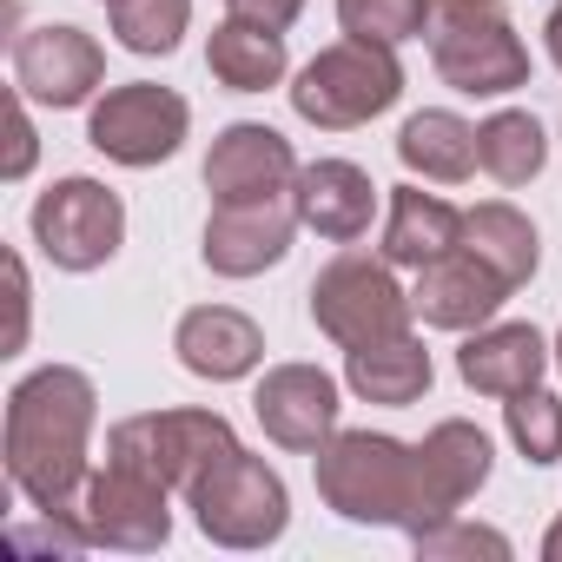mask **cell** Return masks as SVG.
<instances>
[{
    "instance_id": "cell-2",
    "label": "cell",
    "mask_w": 562,
    "mask_h": 562,
    "mask_svg": "<svg viewBox=\"0 0 562 562\" xmlns=\"http://www.w3.org/2000/svg\"><path fill=\"white\" fill-rule=\"evenodd\" d=\"M312 476H318L325 509H338L345 522H391L404 536L430 529L424 476H417V443H397L384 430H338L312 457Z\"/></svg>"
},
{
    "instance_id": "cell-19",
    "label": "cell",
    "mask_w": 562,
    "mask_h": 562,
    "mask_svg": "<svg viewBox=\"0 0 562 562\" xmlns=\"http://www.w3.org/2000/svg\"><path fill=\"white\" fill-rule=\"evenodd\" d=\"M172 351H179V364H186L192 378H205V384H232V378H251V371H258V358H265V331H258L245 312H232V305H199V312L179 318Z\"/></svg>"
},
{
    "instance_id": "cell-23",
    "label": "cell",
    "mask_w": 562,
    "mask_h": 562,
    "mask_svg": "<svg viewBox=\"0 0 562 562\" xmlns=\"http://www.w3.org/2000/svg\"><path fill=\"white\" fill-rule=\"evenodd\" d=\"M397 159H404L417 179H430V186H457V179L476 172V126H470L463 113H450V106H424V113L404 120Z\"/></svg>"
},
{
    "instance_id": "cell-35",
    "label": "cell",
    "mask_w": 562,
    "mask_h": 562,
    "mask_svg": "<svg viewBox=\"0 0 562 562\" xmlns=\"http://www.w3.org/2000/svg\"><path fill=\"white\" fill-rule=\"evenodd\" d=\"M555 371H562V331H555Z\"/></svg>"
},
{
    "instance_id": "cell-6",
    "label": "cell",
    "mask_w": 562,
    "mask_h": 562,
    "mask_svg": "<svg viewBox=\"0 0 562 562\" xmlns=\"http://www.w3.org/2000/svg\"><path fill=\"white\" fill-rule=\"evenodd\" d=\"M411 318H417V305H411V292L391 278V258L338 251V258L312 278V325H318L338 351L397 338V331H411Z\"/></svg>"
},
{
    "instance_id": "cell-1",
    "label": "cell",
    "mask_w": 562,
    "mask_h": 562,
    "mask_svg": "<svg viewBox=\"0 0 562 562\" xmlns=\"http://www.w3.org/2000/svg\"><path fill=\"white\" fill-rule=\"evenodd\" d=\"M100 391L74 364H41L8 391V476L41 516H74L80 490L93 476L87 443H93Z\"/></svg>"
},
{
    "instance_id": "cell-26",
    "label": "cell",
    "mask_w": 562,
    "mask_h": 562,
    "mask_svg": "<svg viewBox=\"0 0 562 562\" xmlns=\"http://www.w3.org/2000/svg\"><path fill=\"white\" fill-rule=\"evenodd\" d=\"M192 27V0H113V41L126 54H172Z\"/></svg>"
},
{
    "instance_id": "cell-3",
    "label": "cell",
    "mask_w": 562,
    "mask_h": 562,
    "mask_svg": "<svg viewBox=\"0 0 562 562\" xmlns=\"http://www.w3.org/2000/svg\"><path fill=\"white\" fill-rule=\"evenodd\" d=\"M424 41H430V67L443 74V87L470 100H503L529 87V47L516 41V21L503 0H430Z\"/></svg>"
},
{
    "instance_id": "cell-9",
    "label": "cell",
    "mask_w": 562,
    "mask_h": 562,
    "mask_svg": "<svg viewBox=\"0 0 562 562\" xmlns=\"http://www.w3.org/2000/svg\"><path fill=\"white\" fill-rule=\"evenodd\" d=\"M186 126H192V106H186L172 87L126 80V87H113V93L93 106V120H87V146L106 153L113 166L146 172V166H159V159L179 153Z\"/></svg>"
},
{
    "instance_id": "cell-8",
    "label": "cell",
    "mask_w": 562,
    "mask_h": 562,
    "mask_svg": "<svg viewBox=\"0 0 562 562\" xmlns=\"http://www.w3.org/2000/svg\"><path fill=\"white\" fill-rule=\"evenodd\" d=\"M34 245L60 271H100L126 245V205L100 179H54L34 199Z\"/></svg>"
},
{
    "instance_id": "cell-27",
    "label": "cell",
    "mask_w": 562,
    "mask_h": 562,
    "mask_svg": "<svg viewBox=\"0 0 562 562\" xmlns=\"http://www.w3.org/2000/svg\"><path fill=\"white\" fill-rule=\"evenodd\" d=\"M503 424H509V443L529 457V463H555L562 457V397L529 384L516 397H503Z\"/></svg>"
},
{
    "instance_id": "cell-36",
    "label": "cell",
    "mask_w": 562,
    "mask_h": 562,
    "mask_svg": "<svg viewBox=\"0 0 562 562\" xmlns=\"http://www.w3.org/2000/svg\"><path fill=\"white\" fill-rule=\"evenodd\" d=\"M106 8H113V0H106Z\"/></svg>"
},
{
    "instance_id": "cell-32",
    "label": "cell",
    "mask_w": 562,
    "mask_h": 562,
    "mask_svg": "<svg viewBox=\"0 0 562 562\" xmlns=\"http://www.w3.org/2000/svg\"><path fill=\"white\" fill-rule=\"evenodd\" d=\"M8 278H14V331H8V351H21V338H27V265L8 258Z\"/></svg>"
},
{
    "instance_id": "cell-33",
    "label": "cell",
    "mask_w": 562,
    "mask_h": 562,
    "mask_svg": "<svg viewBox=\"0 0 562 562\" xmlns=\"http://www.w3.org/2000/svg\"><path fill=\"white\" fill-rule=\"evenodd\" d=\"M542 34H549V60L562 67V0H555V8H549V27H542Z\"/></svg>"
},
{
    "instance_id": "cell-14",
    "label": "cell",
    "mask_w": 562,
    "mask_h": 562,
    "mask_svg": "<svg viewBox=\"0 0 562 562\" xmlns=\"http://www.w3.org/2000/svg\"><path fill=\"white\" fill-rule=\"evenodd\" d=\"M299 225L305 218H299L292 192L285 199H251V205H212V218H205V265L218 278H258V271H271L292 251Z\"/></svg>"
},
{
    "instance_id": "cell-4",
    "label": "cell",
    "mask_w": 562,
    "mask_h": 562,
    "mask_svg": "<svg viewBox=\"0 0 562 562\" xmlns=\"http://www.w3.org/2000/svg\"><path fill=\"white\" fill-rule=\"evenodd\" d=\"M404 100V67H397V47L384 41H331L325 54H312L292 80V113L305 126H325V133H351L378 113H391Z\"/></svg>"
},
{
    "instance_id": "cell-31",
    "label": "cell",
    "mask_w": 562,
    "mask_h": 562,
    "mask_svg": "<svg viewBox=\"0 0 562 562\" xmlns=\"http://www.w3.org/2000/svg\"><path fill=\"white\" fill-rule=\"evenodd\" d=\"M225 14H238V21H258V27H278V34H285V27L305 14V0H225Z\"/></svg>"
},
{
    "instance_id": "cell-25",
    "label": "cell",
    "mask_w": 562,
    "mask_h": 562,
    "mask_svg": "<svg viewBox=\"0 0 562 562\" xmlns=\"http://www.w3.org/2000/svg\"><path fill=\"white\" fill-rule=\"evenodd\" d=\"M476 166H483L496 186H529V179L549 166V133H542V120H536V113H516V106L490 113V120L476 126Z\"/></svg>"
},
{
    "instance_id": "cell-28",
    "label": "cell",
    "mask_w": 562,
    "mask_h": 562,
    "mask_svg": "<svg viewBox=\"0 0 562 562\" xmlns=\"http://www.w3.org/2000/svg\"><path fill=\"white\" fill-rule=\"evenodd\" d=\"M430 21V0H338V27L358 34V41H417Z\"/></svg>"
},
{
    "instance_id": "cell-13",
    "label": "cell",
    "mask_w": 562,
    "mask_h": 562,
    "mask_svg": "<svg viewBox=\"0 0 562 562\" xmlns=\"http://www.w3.org/2000/svg\"><path fill=\"white\" fill-rule=\"evenodd\" d=\"M299 186V153L285 133L258 120H238L205 153V192L212 205H251V199H285Z\"/></svg>"
},
{
    "instance_id": "cell-18",
    "label": "cell",
    "mask_w": 562,
    "mask_h": 562,
    "mask_svg": "<svg viewBox=\"0 0 562 562\" xmlns=\"http://www.w3.org/2000/svg\"><path fill=\"white\" fill-rule=\"evenodd\" d=\"M555 345H542L536 325H476L457 351V378L476 391V397H516L529 384H542Z\"/></svg>"
},
{
    "instance_id": "cell-5",
    "label": "cell",
    "mask_w": 562,
    "mask_h": 562,
    "mask_svg": "<svg viewBox=\"0 0 562 562\" xmlns=\"http://www.w3.org/2000/svg\"><path fill=\"white\" fill-rule=\"evenodd\" d=\"M186 503H192L199 536L218 542V549H265V542L285 536V522H292L285 476H278L265 457H251V450H232L225 463H212L186 490Z\"/></svg>"
},
{
    "instance_id": "cell-24",
    "label": "cell",
    "mask_w": 562,
    "mask_h": 562,
    "mask_svg": "<svg viewBox=\"0 0 562 562\" xmlns=\"http://www.w3.org/2000/svg\"><path fill=\"white\" fill-rule=\"evenodd\" d=\"M463 251H476L503 285L516 292V285H529L536 278V258H542V238H536V225L516 212V205H503V199H490V205H476V212H463V238H457Z\"/></svg>"
},
{
    "instance_id": "cell-29",
    "label": "cell",
    "mask_w": 562,
    "mask_h": 562,
    "mask_svg": "<svg viewBox=\"0 0 562 562\" xmlns=\"http://www.w3.org/2000/svg\"><path fill=\"white\" fill-rule=\"evenodd\" d=\"M417 542V555L424 562H450V555H509V536L503 529H483V522H437V529H424V536H411Z\"/></svg>"
},
{
    "instance_id": "cell-20",
    "label": "cell",
    "mask_w": 562,
    "mask_h": 562,
    "mask_svg": "<svg viewBox=\"0 0 562 562\" xmlns=\"http://www.w3.org/2000/svg\"><path fill=\"white\" fill-rule=\"evenodd\" d=\"M430 351H424V338L417 331H397V338H378V345H358V351H345V384L364 397V404H391V411H404V404H417L424 391H430Z\"/></svg>"
},
{
    "instance_id": "cell-10",
    "label": "cell",
    "mask_w": 562,
    "mask_h": 562,
    "mask_svg": "<svg viewBox=\"0 0 562 562\" xmlns=\"http://www.w3.org/2000/svg\"><path fill=\"white\" fill-rule=\"evenodd\" d=\"M166 496H172L166 483H153L146 470H126V463L106 457V470L87 476L74 516H80V529H87L93 549H133V555H146V549H166V536H172Z\"/></svg>"
},
{
    "instance_id": "cell-21",
    "label": "cell",
    "mask_w": 562,
    "mask_h": 562,
    "mask_svg": "<svg viewBox=\"0 0 562 562\" xmlns=\"http://www.w3.org/2000/svg\"><path fill=\"white\" fill-rule=\"evenodd\" d=\"M457 238H463V212H457L443 192H424V186H397V192H391V218H384V258H391V265L424 271V265L443 258Z\"/></svg>"
},
{
    "instance_id": "cell-34",
    "label": "cell",
    "mask_w": 562,
    "mask_h": 562,
    "mask_svg": "<svg viewBox=\"0 0 562 562\" xmlns=\"http://www.w3.org/2000/svg\"><path fill=\"white\" fill-rule=\"evenodd\" d=\"M542 555H549V562H562V516L549 522V536H542Z\"/></svg>"
},
{
    "instance_id": "cell-16",
    "label": "cell",
    "mask_w": 562,
    "mask_h": 562,
    "mask_svg": "<svg viewBox=\"0 0 562 562\" xmlns=\"http://www.w3.org/2000/svg\"><path fill=\"white\" fill-rule=\"evenodd\" d=\"M292 205H299V218H305L318 238H331V245H358V238L371 232L378 186H371V172L351 166V159H312V166H299Z\"/></svg>"
},
{
    "instance_id": "cell-15",
    "label": "cell",
    "mask_w": 562,
    "mask_h": 562,
    "mask_svg": "<svg viewBox=\"0 0 562 562\" xmlns=\"http://www.w3.org/2000/svg\"><path fill=\"white\" fill-rule=\"evenodd\" d=\"M503 299H509V285L476 251H463V245H450L443 258H430L417 271V292H411L417 318L437 325V331H476V325H490L503 312Z\"/></svg>"
},
{
    "instance_id": "cell-12",
    "label": "cell",
    "mask_w": 562,
    "mask_h": 562,
    "mask_svg": "<svg viewBox=\"0 0 562 562\" xmlns=\"http://www.w3.org/2000/svg\"><path fill=\"white\" fill-rule=\"evenodd\" d=\"M251 411L265 424V437L278 450H299V457H318L331 437H338V378L318 371V364H271L251 391Z\"/></svg>"
},
{
    "instance_id": "cell-11",
    "label": "cell",
    "mask_w": 562,
    "mask_h": 562,
    "mask_svg": "<svg viewBox=\"0 0 562 562\" xmlns=\"http://www.w3.org/2000/svg\"><path fill=\"white\" fill-rule=\"evenodd\" d=\"M106 80V54L87 27H67V21H47V27H27L14 41V93H27L34 106H87Z\"/></svg>"
},
{
    "instance_id": "cell-17",
    "label": "cell",
    "mask_w": 562,
    "mask_h": 562,
    "mask_svg": "<svg viewBox=\"0 0 562 562\" xmlns=\"http://www.w3.org/2000/svg\"><path fill=\"white\" fill-rule=\"evenodd\" d=\"M417 476H424V509H430V529H437L490 483V437L463 417H443L417 443Z\"/></svg>"
},
{
    "instance_id": "cell-7",
    "label": "cell",
    "mask_w": 562,
    "mask_h": 562,
    "mask_svg": "<svg viewBox=\"0 0 562 562\" xmlns=\"http://www.w3.org/2000/svg\"><path fill=\"white\" fill-rule=\"evenodd\" d=\"M232 450H238V437L218 411H146V417H126L106 430V457L126 470H146L166 490H192Z\"/></svg>"
},
{
    "instance_id": "cell-22",
    "label": "cell",
    "mask_w": 562,
    "mask_h": 562,
    "mask_svg": "<svg viewBox=\"0 0 562 562\" xmlns=\"http://www.w3.org/2000/svg\"><path fill=\"white\" fill-rule=\"evenodd\" d=\"M205 67H212V80L232 87V93H265V87L285 80V34L225 14V21L212 27V41H205Z\"/></svg>"
},
{
    "instance_id": "cell-30",
    "label": "cell",
    "mask_w": 562,
    "mask_h": 562,
    "mask_svg": "<svg viewBox=\"0 0 562 562\" xmlns=\"http://www.w3.org/2000/svg\"><path fill=\"white\" fill-rule=\"evenodd\" d=\"M8 166H0V179H27L34 172V153H41V139H34V120H27V93H14V113H8Z\"/></svg>"
}]
</instances>
